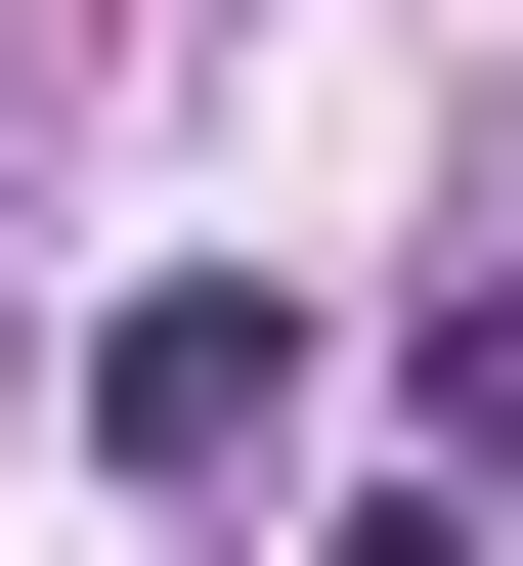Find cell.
Masks as SVG:
<instances>
[{"instance_id": "1", "label": "cell", "mask_w": 523, "mask_h": 566, "mask_svg": "<svg viewBox=\"0 0 523 566\" xmlns=\"http://www.w3.org/2000/svg\"><path fill=\"white\" fill-rule=\"evenodd\" d=\"M87 480H132V523L305 480V305H262V262H132V305H87Z\"/></svg>"}, {"instance_id": "2", "label": "cell", "mask_w": 523, "mask_h": 566, "mask_svg": "<svg viewBox=\"0 0 523 566\" xmlns=\"http://www.w3.org/2000/svg\"><path fill=\"white\" fill-rule=\"evenodd\" d=\"M349 566H523V523H480V480H393V523H349Z\"/></svg>"}]
</instances>
